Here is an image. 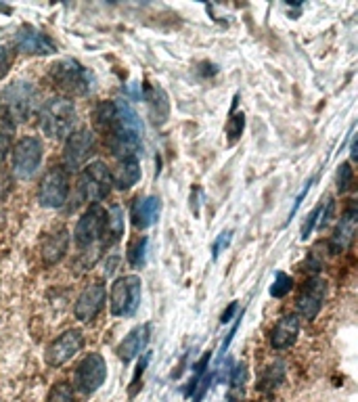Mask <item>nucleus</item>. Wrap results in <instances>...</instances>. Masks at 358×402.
<instances>
[{"mask_svg":"<svg viewBox=\"0 0 358 402\" xmlns=\"http://www.w3.org/2000/svg\"><path fill=\"white\" fill-rule=\"evenodd\" d=\"M96 122L105 132L111 153L118 159L137 157L143 145V124L126 98L109 100L96 109Z\"/></svg>","mask_w":358,"mask_h":402,"instance_id":"obj_1","label":"nucleus"},{"mask_svg":"<svg viewBox=\"0 0 358 402\" xmlns=\"http://www.w3.org/2000/svg\"><path fill=\"white\" fill-rule=\"evenodd\" d=\"M78 124V111L74 100L68 96H53L40 109V128L53 141H65L74 134Z\"/></svg>","mask_w":358,"mask_h":402,"instance_id":"obj_2","label":"nucleus"},{"mask_svg":"<svg viewBox=\"0 0 358 402\" xmlns=\"http://www.w3.org/2000/svg\"><path fill=\"white\" fill-rule=\"evenodd\" d=\"M111 172L103 161H92L82 168L80 178L74 189L76 204L74 210L82 204H99L101 199H105L111 191Z\"/></svg>","mask_w":358,"mask_h":402,"instance_id":"obj_3","label":"nucleus"},{"mask_svg":"<svg viewBox=\"0 0 358 402\" xmlns=\"http://www.w3.org/2000/svg\"><path fill=\"white\" fill-rule=\"evenodd\" d=\"M36 107V86L27 80L11 82L0 94V111H3L15 126L27 122Z\"/></svg>","mask_w":358,"mask_h":402,"instance_id":"obj_4","label":"nucleus"},{"mask_svg":"<svg viewBox=\"0 0 358 402\" xmlns=\"http://www.w3.org/2000/svg\"><path fill=\"white\" fill-rule=\"evenodd\" d=\"M51 80L55 86H59L61 90H65L68 94H88L94 86V76L86 70L84 65H80L74 59H61L57 61L51 72H49Z\"/></svg>","mask_w":358,"mask_h":402,"instance_id":"obj_5","label":"nucleus"},{"mask_svg":"<svg viewBox=\"0 0 358 402\" xmlns=\"http://www.w3.org/2000/svg\"><path fill=\"white\" fill-rule=\"evenodd\" d=\"M143 295V281L137 275L120 277L111 285L109 293V308L113 317H133L141 306Z\"/></svg>","mask_w":358,"mask_h":402,"instance_id":"obj_6","label":"nucleus"},{"mask_svg":"<svg viewBox=\"0 0 358 402\" xmlns=\"http://www.w3.org/2000/svg\"><path fill=\"white\" fill-rule=\"evenodd\" d=\"M70 197V174L63 165H53L44 172L38 187V201L42 208H63Z\"/></svg>","mask_w":358,"mask_h":402,"instance_id":"obj_7","label":"nucleus"},{"mask_svg":"<svg viewBox=\"0 0 358 402\" xmlns=\"http://www.w3.org/2000/svg\"><path fill=\"white\" fill-rule=\"evenodd\" d=\"M44 147L36 137H23L13 147V174L19 180H29L40 170Z\"/></svg>","mask_w":358,"mask_h":402,"instance_id":"obj_8","label":"nucleus"},{"mask_svg":"<svg viewBox=\"0 0 358 402\" xmlns=\"http://www.w3.org/2000/svg\"><path fill=\"white\" fill-rule=\"evenodd\" d=\"M94 134L88 128L76 130L65 139V149H63V168L65 170H80V168L90 159L94 153Z\"/></svg>","mask_w":358,"mask_h":402,"instance_id":"obj_9","label":"nucleus"},{"mask_svg":"<svg viewBox=\"0 0 358 402\" xmlns=\"http://www.w3.org/2000/svg\"><path fill=\"white\" fill-rule=\"evenodd\" d=\"M107 379V362L99 352H90L76 368V386L82 394L90 396Z\"/></svg>","mask_w":358,"mask_h":402,"instance_id":"obj_10","label":"nucleus"},{"mask_svg":"<svg viewBox=\"0 0 358 402\" xmlns=\"http://www.w3.org/2000/svg\"><path fill=\"white\" fill-rule=\"evenodd\" d=\"M103 226H105V210L99 204L88 206V210L82 214V218L76 224L74 239L76 245L86 250L94 245L99 239H103Z\"/></svg>","mask_w":358,"mask_h":402,"instance_id":"obj_11","label":"nucleus"},{"mask_svg":"<svg viewBox=\"0 0 358 402\" xmlns=\"http://www.w3.org/2000/svg\"><path fill=\"white\" fill-rule=\"evenodd\" d=\"M84 348V335L80 329H70L61 333L59 338L46 348V362L51 366H63L72 360Z\"/></svg>","mask_w":358,"mask_h":402,"instance_id":"obj_12","label":"nucleus"},{"mask_svg":"<svg viewBox=\"0 0 358 402\" xmlns=\"http://www.w3.org/2000/svg\"><path fill=\"white\" fill-rule=\"evenodd\" d=\"M325 297H327V281L320 277L308 279L298 295V312L306 321H314L325 304Z\"/></svg>","mask_w":358,"mask_h":402,"instance_id":"obj_13","label":"nucleus"},{"mask_svg":"<svg viewBox=\"0 0 358 402\" xmlns=\"http://www.w3.org/2000/svg\"><path fill=\"white\" fill-rule=\"evenodd\" d=\"M105 299H107V291H105V285L101 283H92V285H86L82 289V293L78 295L76 299V306H74V314L80 323H90L96 319V314H99L105 306Z\"/></svg>","mask_w":358,"mask_h":402,"instance_id":"obj_14","label":"nucleus"},{"mask_svg":"<svg viewBox=\"0 0 358 402\" xmlns=\"http://www.w3.org/2000/svg\"><path fill=\"white\" fill-rule=\"evenodd\" d=\"M15 46L23 55H53L57 51L55 42L34 25L19 27V31L15 34Z\"/></svg>","mask_w":358,"mask_h":402,"instance_id":"obj_15","label":"nucleus"},{"mask_svg":"<svg viewBox=\"0 0 358 402\" xmlns=\"http://www.w3.org/2000/svg\"><path fill=\"white\" fill-rule=\"evenodd\" d=\"M159 212H161V201H159V197L147 195V197L135 199L133 210H130V218H133L135 228L145 230V228L153 226L159 220Z\"/></svg>","mask_w":358,"mask_h":402,"instance_id":"obj_16","label":"nucleus"},{"mask_svg":"<svg viewBox=\"0 0 358 402\" xmlns=\"http://www.w3.org/2000/svg\"><path fill=\"white\" fill-rule=\"evenodd\" d=\"M300 335V319L298 314H285L277 321L271 331V346L275 350H287L296 344Z\"/></svg>","mask_w":358,"mask_h":402,"instance_id":"obj_17","label":"nucleus"},{"mask_svg":"<svg viewBox=\"0 0 358 402\" xmlns=\"http://www.w3.org/2000/svg\"><path fill=\"white\" fill-rule=\"evenodd\" d=\"M356 232V206L350 204V208L346 210V214L342 216L340 224L335 226L331 239H329V250L331 254H342L354 239Z\"/></svg>","mask_w":358,"mask_h":402,"instance_id":"obj_18","label":"nucleus"},{"mask_svg":"<svg viewBox=\"0 0 358 402\" xmlns=\"http://www.w3.org/2000/svg\"><path fill=\"white\" fill-rule=\"evenodd\" d=\"M149 342V325H139L130 331L126 338L122 340V344L118 346V356L124 364L133 362L147 346Z\"/></svg>","mask_w":358,"mask_h":402,"instance_id":"obj_19","label":"nucleus"},{"mask_svg":"<svg viewBox=\"0 0 358 402\" xmlns=\"http://www.w3.org/2000/svg\"><path fill=\"white\" fill-rule=\"evenodd\" d=\"M68 247H70V232H68V228L59 226L57 230L49 232L44 237V241H42V250H40L44 264L51 266V264L61 262L63 256L68 254Z\"/></svg>","mask_w":358,"mask_h":402,"instance_id":"obj_20","label":"nucleus"},{"mask_svg":"<svg viewBox=\"0 0 358 402\" xmlns=\"http://www.w3.org/2000/svg\"><path fill=\"white\" fill-rule=\"evenodd\" d=\"M139 180H141V163H139V159L137 157L120 159L115 172L111 174V183L120 191H128V189H133Z\"/></svg>","mask_w":358,"mask_h":402,"instance_id":"obj_21","label":"nucleus"},{"mask_svg":"<svg viewBox=\"0 0 358 402\" xmlns=\"http://www.w3.org/2000/svg\"><path fill=\"white\" fill-rule=\"evenodd\" d=\"M126 230V214L124 210L113 204L105 212V226H103V245H113L122 239V234Z\"/></svg>","mask_w":358,"mask_h":402,"instance_id":"obj_22","label":"nucleus"},{"mask_svg":"<svg viewBox=\"0 0 358 402\" xmlns=\"http://www.w3.org/2000/svg\"><path fill=\"white\" fill-rule=\"evenodd\" d=\"M13 132H15V124L0 111V161H3L11 149L13 143Z\"/></svg>","mask_w":358,"mask_h":402,"instance_id":"obj_23","label":"nucleus"},{"mask_svg":"<svg viewBox=\"0 0 358 402\" xmlns=\"http://www.w3.org/2000/svg\"><path fill=\"white\" fill-rule=\"evenodd\" d=\"M147 245L149 239L147 237H139L133 245L128 247V262L133 268H141L147 260Z\"/></svg>","mask_w":358,"mask_h":402,"instance_id":"obj_24","label":"nucleus"},{"mask_svg":"<svg viewBox=\"0 0 358 402\" xmlns=\"http://www.w3.org/2000/svg\"><path fill=\"white\" fill-rule=\"evenodd\" d=\"M46 402H76V396H74V390L70 384L65 381H59L51 388L49 392V398Z\"/></svg>","mask_w":358,"mask_h":402,"instance_id":"obj_25","label":"nucleus"},{"mask_svg":"<svg viewBox=\"0 0 358 402\" xmlns=\"http://www.w3.org/2000/svg\"><path fill=\"white\" fill-rule=\"evenodd\" d=\"M283 375H285L283 362L271 364V366L266 368V373H264V377H262V386H260V388H262V390H273V388H277V386L281 384Z\"/></svg>","mask_w":358,"mask_h":402,"instance_id":"obj_26","label":"nucleus"},{"mask_svg":"<svg viewBox=\"0 0 358 402\" xmlns=\"http://www.w3.org/2000/svg\"><path fill=\"white\" fill-rule=\"evenodd\" d=\"M291 289H294V279H291L289 275H285V273H277L275 283L271 287V295L273 297H285Z\"/></svg>","mask_w":358,"mask_h":402,"instance_id":"obj_27","label":"nucleus"},{"mask_svg":"<svg viewBox=\"0 0 358 402\" xmlns=\"http://www.w3.org/2000/svg\"><path fill=\"white\" fill-rule=\"evenodd\" d=\"M243 126H245V116H243V113H237V116H233V118L229 120V124H226V134H229L231 143H235V141L241 137Z\"/></svg>","mask_w":358,"mask_h":402,"instance_id":"obj_28","label":"nucleus"},{"mask_svg":"<svg viewBox=\"0 0 358 402\" xmlns=\"http://www.w3.org/2000/svg\"><path fill=\"white\" fill-rule=\"evenodd\" d=\"M352 176H354L352 165H350V163H342V165H340V172H338V189H340L342 193L350 189Z\"/></svg>","mask_w":358,"mask_h":402,"instance_id":"obj_29","label":"nucleus"},{"mask_svg":"<svg viewBox=\"0 0 358 402\" xmlns=\"http://www.w3.org/2000/svg\"><path fill=\"white\" fill-rule=\"evenodd\" d=\"M11 61H13V55H11V49L0 44V80H3L9 70H11Z\"/></svg>","mask_w":358,"mask_h":402,"instance_id":"obj_30","label":"nucleus"},{"mask_svg":"<svg viewBox=\"0 0 358 402\" xmlns=\"http://www.w3.org/2000/svg\"><path fill=\"white\" fill-rule=\"evenodd\" d=\"M320 208L322 206H318V208H314V212L308 216V220L304 222V226H302V241H306L308 237H310V232L314 230V226L318 224V216H320Z\"/></svg>","mask_w":358,"mask_h":402,"instance_id":"obj_31","label":"nucleus"},{"mask_svg":"<svg viewBox=\"0 0 358 402\" xmlns=\"http://www.w3.org/2000/svg\"><path fill=\"white\" fill-rule=\"evenodd\" d=\"M149 358H151V354H145L143 360L139 362L137 373H135L133 381H130V386H133V390H130V396H135V394H137V390H139V379H143V373H145V368H147V364H149Z\"/></svg>","mask_w":358,"mask_h":402,"instance_id":"obj_32","label":"nucleus"},{"mask_svg":"<svg viewBox=\"0 0 358 402\" xmlns=\"http://www.w3.org/2000/svg\"><path fill=\"white\" fill-rule=\"evenodd\" d=\"M333 210H335V201L333 199H329L327 201V208H320V216H318V228H322V226H327L329 222H331V216H333Z\"/></svg>","mask_w":358,"mask_h":402,"instance_id":"obj_33","label":"nucleus"},{"mask_svg":"<svg viewBox=\"0 0 358 402\" xmlns=\"http://www.w3.org/2000/svg\"><path fill=\"white\" fill-rule=\"evenodd\" d=\"M231 230H226V232H220V237L216 239V243L212 245V256L214 258H218L220 256V252H222V247H226V245H229L231 243Z\"/></svg>","mask_w":358,"mask_h":402,"instance_id":"obj_34","label":"nucleus"},{"mask_svg":"<svg viewBox=\"0 0 358 402\" xmlns=\"http://www.w3.org/2000/svg\"><path fill=\"white\" fill-rule=\"evenodd\" d=\"M241 317H243V312L237 317V323L233 325V329L229 331V335H226V340L222 342V346H220V358L224 356V352H226V348H229V344L233 342V338H235V333H237V329H239V323H241Z\"/></svg>","mask_w":358,"mask_h":402,"instance_id":"obj_35","label":"nucleus"},{"mask_svg":"<svg viewBox=\"0 0 358 402\" xmlns=\"http://www.w3.org/2000/svg\"><path fill=\"white\" fill-rule=\"evenodd\" d=\"M310 187H312V180H308V183L304 185V189L300 191V195L296 197V204H294V208H291V212H289V218H294V216H296V212L300 210V206H302V201H304V197H306V193L310 191Z\"/></svg>","mask_w":358,"mask_h":402,"instance_id":"obj_36","label":"nucleus"},{"mask_svg":"<svg viewBox=\"0 0 358 402\" xmlns=\"http://www.w3.org/2000/svg\"><path fill=\"white\" fill-rule=\"evenodd\" d=\"M237 308H239V304H237V302H233V304H231L229 308H226V310L222 312V317H220V323H222V325H226V323H229V321H231V317L237 312Z\"/></svg>","mask_w":358,"mask_h":402,"instance_id":"obj_37","label":"nucleus"},{"mask_svg":"<svg viewBox=\"0 0 358 402\" xmlns=\"http://www.w3.org/2000/svg\"><path fill=\"white\" fill-rule=\"evenodd\" d=\"M226 402H241V394L239 392H229V396H226Z\"/></svg>","mask_w":358,"mask_h":402,"instance_id":"obj_38","label":"nucleus"}]
</instances>
